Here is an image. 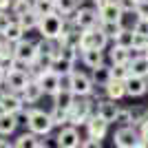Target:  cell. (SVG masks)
Listing matches in <instances>:
<instances>
[{"label": "cell", "instance_id": "cell-1", "mask_svg": "<svg viewBox=\"0 0 148 148\" xmlns=\"http://www.w3.org/2000/svg\"><path fill=\"white\" fill-rule=\"evenodd\" d=\"M64 25H66V16L62 13H49V16H42L40 25H38V31L42 38H51V40H58L64 31Z\"/></svg>", "mask_w": 148, "mask_h": 148}, {"label": "cell", "instance_id": "cell-2", "mask_svg": "<svg viewBox=\"0 0 148 148\" xmlns=\"http://www.w3.org/2000/svg\"><path fill=\"white\" fill-rule=\"evenodd\" d=\"M93 115V102L86 97H77L75 99V104L69 108V124H73V126H82V124H86L88 117Z\"/></svg>", "mask_w": 148, "mask_h": 148}, {"label": "cell", "instance_id": "cell-3", "mask_svg": "<svg viewBox=\"0 0 148 148\" xmlns=\"http://www.w3.org/2000/svg\"><path fill=\"white\" fill-rule=\"evenodd\" d=\"M108 40L111 38L106 36L104 31H102V27H93V29H84L82 31V40H80V49H106V44H108Z\"/></svg>", "mask_w": 148, "mask_h": 148}, {"label": "cell", "instance_id": "cell-4", "mask_svg": "<svg viewBox=\"0 0 148 148\" xmlns=\"http://www.w3.org/2000/svg\"><path fill=\"white\" fill-rule=\"evenodd\" d=\"M29 130H33L36 135L40 137H47L53 128V119H51V113H44V111H38V108H31L29 113V122H27Z\"/></svg>", "mask_w": 148, "mask_h": 148}, {"label": "cell", "instance_id": "cell-5", "mask_svg": "<svg viewBox=\"0 0 148 148\" xmlns=\"http://www.w3.org/2000/svg\"><path fill=\"white\" fill-rule=\"evenodd\" d=\"M113 142L117 148H139V142H142V135L135 126H119L113 135Z\"/></svg>", "mask_w": 148, "mask_h": 148}, {"label": "cell", "instance_id": "cell-6", "mask_svg": "<svg viewBox=\"0 0 148 148\" xmlns=\"http://www.w3.org/2000/svg\"><path fill=\"white\" fill-rule=\"evenodd\" d=\"M71 20L84 31V29H93V27H97L99 20H102V16H99L97 7H82V9H77V11L71 16Z\"/></svg>", "mask_w": 148, "mask_h": 148}, {"label": "cell", "instance_id": "cell-7", "mask_svg": "<svg viewBox=\"0 0 148 148\" xmlns=\"http://www.w3.org/2000/svg\"><path fill=\"white\" fill-rule=\"evenodd\" d=\"M93 88H95L93 77H88V75H84V73H77V71H73V75H71V91H73L77 97H86V95H91Z\"/></svg>", "mask_w": 148, "mask_h": 148}, {"label": "cell", "instance_id": "cell-8", "mask_svg": "<svg viewBox=\"0 0 148 148\" xmlns=\"http://www.w3.org/2000/svg\"><path fill=\"white\" fill-rule=\"evenodd\" d=\"M29 80H31V73H29V71L9 69V71H7V77H5V84L9 86V91L22 93V91H25V86L29 84Z\"/></svg>", "mask_w": 148, "mask_h": 148}, {"label": "cell", "instance_id": "cell-9", "mask_svg": "<svg viewBox=\"0 0 148 148\" xmlns=\"http://www.w3.org/2000/svg\"><path fill=\"white\" fill-rule=\"evenodd\" d=\"M40 84H42V88H44V93L47 95H56L58 91H60V73H56L53 69H47V71H42V73H38V77H36Z\"/></svg>", "mask_w": 148, "mask_h": 148}, {"label": "cell", "instance_id": "cell-10", "mask_svg": "<svg viewBox=\"0 0 148 148\" xmlns=\"http://www.w3.org/2000/svg\"><path fill=\"white\" fill-rule=\"evenodd\" d=\"M56 139H58V146L60 148H77L82 144V137L73 124L71 126H62V130L58 133Z\"/></svg>", "mask_w": 148, "mask_h": 148}, {"label": "cell", "instance_id": "cell-11", "mask_svg": "<svg viewBox=\"0 0 148 148\" xmlns=\"http://www.w3.org/2000/svg\"><path fill=\"white\" fill-rule=\"evenodd\" d=\"M13 53H16L18 60H25V62L31 64V62L38 58V44L27 40V38H22V40H18V42L13 44Z\"/></svg>", "mask_w": 148, "mask_h": 148}, {"label": "cell", "instance_id": "cell-12", "mask_svg": "<svg viewBox=\"0 0 148 148\" xmlns=\"http://www.w3.org/2000/svg\"><path fill=\"white\" fill-rule=\"evenodd\" d=\"M86 130H88V137H93V139H104L106 137V130H108V122H106L102 115H91L86 122Z\"/></svg>", "mask_w": 148, "mask_h": 148}, {"label": "cell", "instance_id": "cell-13", "mask_svg": "<svg viewBox=\"0 0 148 148\" xmlns=\"http://www.w3.org/2000/svg\"><path fill=\"white\" fill-rule=\"evenodd\" d=\"M146 91H148V77L146 75H128V80H126V95L142 97Z\"/></svg>", "mask_w": 148, "mask_h": 148}, {"label": "cell", "instance_id": "cell-14", "mask_svg": "<svg viewBox=\"0 0 148 148\" xmlns=\"http://www.w3.org/2000/svg\"><path fill=\"white\" fill-rule=\"evenodd\" d=\"M25 97H22V93H16V91H7L5 93V99H2V108L7 113H13V115H18L22 108H25Z\"/></svg>", "mask_w": 148, "mask_h": 148}, {"label": "cell", "instance_id": "cell-15", "mask_svg": "<svg viewBox=\"0 0 148 148\" xmlns=\"http://www.w3.org/2000/svg\"><path fill=\"white\" fill-rule=\"evenodd\" d=\"M117 111H119V106L115 104V99H111V97L99 99V102H97V115H102V117H104L108 124H115Z\"/></svg>", "mask_w": 148, "mask_h": 148}, {"label": "cell", "instance_id": "cell-16", "mask_svg": "<svg viewBox=\"0 0 148 148\" xmlns=\"http://www.w3.org/2000/svg\"><path fill=\"white\" fill-rule=\"evenodd\" d=\"M44 95V88H42V84L36 80V77H31L29 80V84L25 86V91H22V97H25V102L27 104H36L38 99Z\"/></svg>", "mask_w": 148, "mask_h": 148}, {"label": "cell", "instance_id": "cell-17", "mask_svg": "<svg viewBox=\"0 0 148 148\" xmlns=\"http://www.w3.org/2000/svg\"><path fill=\"white\" fill-rule=\"evenodd\" d=\"M40 135H36L33 130H29V133H25V135H20L16 142H13V146L18 148H47V142H42V139H38Z\"/></svg>", "mask_w": 148, "mask_h": 148}, {"label": "cell", "instance_id": "cell-18", "mask_svg": "<svg viewBox=\"0 0 148 148\" xmlns=\"http://www.w3.org/2000/svg\"><path fill=\"white\" fill-rule=\"evenodd\" d=\"M75 99H77V95H75L71 88H60V91L53 95V104L60 106V108H71V106L75 104Z\"/></svg>", "mask_w": 148, "mask_h": 148}, {"label": "cell", "instance_id": "cell-19", "mask_svg": "<svg viewBox=\"0 0 148 148\" xmlns=\"http://www.w3.org/2000/svg\"><path fill=\"white\" fill-rule=\"evenodd\" d=\"M25 33H27V31H25V27H22V25L18 22V18H13V22H11V25H9V27L5 29L2 38H5L7 42L16 44L18 40H22V38H25Z\"/></svg>", "mask_w": 148, "mask_h": 148}, {"label": "cell", "instance_id": "cell-20", "mask_svg": "<svg viewBox=\"0 0 148 148\" xmlns=\"http://www.w3.org/2000/svg\"><path fill=\"white\" fill-rule=\"evenodd\" d=\"M128 69H130V75H146L148 77V56L142 53V56L130 58Z\"/></svg>", "mask_w": 148, "mask_h": 148}, {"label": "cell", "instance_id": "cell-21", "mask_svg": "<svg viewBox=\"0 0 148 148\" xmlns=\"http://www.w3.org/2000/svg\"><path fill=\"white\" fill-rule=\"evenodd\" d=\"M82 62L91 69L99 66V64H104V51L102 49H84L82 51Z\"/></svg>", "mask_w": 148, "mask_h": 148}, {"label": "cell", "instance_id": "cell-22", "mask_svg": "<svg viewBox=\"0 0 148 148\" xmlns=\"http://www.w3.org/2000/svg\"><path fill=\"white\" fill-rule=\"evenodd\" d=\"M104 91H106V97H111V99H122L124 95H126V82H122V80H113L111 77V82L104 86Z\"/></svg>", "mask_w": 148, "mask_h": 148}, {"label": "cell", "instance_id": "cell-23", "mask_svg": "<svg viewBox=\"0 0 148 148\" xmlns=\"http://www.w3.org/2000/svg\"><path fill=\"white\" fill-rule=\"evenodd\" d=\"M99 16H102V20H117V22H122L124 20V9L117 5V0H113V2H108V5L99 11Z\"/></svg>", "mask_w": 148, "mask_h": 148}, {"label": "cell", "instance_id": "cell-24", "mask_svg": "<svg viewBox=\"0 0 148 148\" xmlns=\"http://www.w3.org/2000/svg\"><path fill=\"white\" fill-rule=\"evenodd\" d=\"M18 115H13V113H0V135H11L16 126H18Z\"/></svg>", "mask_w": 148, "mask_h": 148}, {"label": "cell", "instance_id": "cell-25", "mask_svg": "<svg viewBox=\"0 0 148 148\" xmlns=\"http://www.w3.org/2000/svg\"><path fill=\"white\" fill-rule=\"evenodd\" d=\"M40 20H42V16L36 11V9H31V11L22 13V16H18V22L22 27H25V31H31V29H38V25H40Z\"/></svg>", "mask_w": 148, "mask_h": 148}, {"label": "cell", "instance_id": "cell-26", "mask_svg": "<svg viewBox=\"0 0 148 148\" xmlns=\"http://www.w3.org/2000/svg\"><path fill=\"white\" fill-rule=\"evenodd\" d=\"M91 77H93V82H95V86H106V84L111 82V66H106V64L95 66Z\"/></svg>", "mask_w": 148, "mask_h": 148}, {"label": "cell", "instance_id": "cell-27", "mask_svg": "<svg viewBox=\"0 0 148 148\" xmlns=\"http://www.w3.org/2000/svg\"><path fill=\"white\" fill-rule=\"evenodd\" d=\"M111 62L113 64H128L130 62V49H126V47H122V44H113Z\"/></svg>", "mask_w": 148, "mask_h": 148}, {"label": "cell", "instance_id": "cell-28", "mask_svg": "<svg viewBox=\"0 0 148 148\" xmlns=\"http://www.w3.org/2000/svg\"><path fill=\"white\" fill-rule=\"evenodd\" d=\"M99 27H102V31H104L111 40H115V38L119 36V31L124 29V25L117 22V20H99Z\"/></svg>", "mask_w": 148, "mask_h": 148}, {"label": "cell", "instance_id": "cell-29", "mask_svg": "<svg viewBox=\"0 0 148 148\" xmlns=\"http://www.w3.org/2000/svg\"><path fill=\"white\" fill-rule=\"evenodd\" d=\"M53 71L60 75H66V73H73V62L66 60V58H62V56H56V60H53Z\"/></svg>", "mask_w": 148, "mask_h": 148}, {"label": "cell", "instance_id": "cell-30", "mask_svg": "<svg viewBox=\"0 0 148 148\" xmlns=\"http://www.w3.org/2000/svg\"><path fill=\"white\" fill-rule=\"evenodd\" d=\"M56 11L62 16H71L77 11V0H56Z\"/></svg>", "mask_w": 148, "mask_h": 148}, {"label": "cell", "instance_id": "cell-31", "mask_svg": "<svg viewBox=\"0 0 148 148\" xmlns=\"http://www.w3.org/2000/svg\"><path fill=\"white\" fill-rule=\"evenodd\" d=\"M33 9H36L40 16L56 13V0H33Z\"/></svg>", "mask_w": 148, "mask_h": 148}, {"label": "cell", "instance_id": "cell-32", "mask_svg": "<svg viewBox=\"0 0 148 148\" xmlns=\"http://www.w3.org/2000/svg\"><path fill=\"white\" fill-rule=\"evenodd\" d=\"M51 119H53V126H64V124H69V111L53 104V108H51Z\"/></svg>", "mask_w": 148, "mask_h": 148}, {"label": "cell", "instance_id": "cell-33", "mask_svg": "<svg viewBox=\"0 0 148 148\" xmlns=\"http://www.w3.org/2000/svg\"><path fill=\"white\" fill-rule=\"evenodd\" d=\"M133 42H135V31L126 29V27H124V29L119 31V36L115 38V44H122V47H126V49H130Z\"/></svg>", "mask_w": 148, "mask_h": 148}, {"label": "cell", "instance_id": "cell-34", "mask_svg": "<svg viewBox=\"0 0 148 148\" xmlns=\"http://www.w3.org/2000/svg\"><path fill=\"white\" fill-rule=\"evenodd\" d=\"M31 9H33V0H13L11 2V13L16 18L27 13V11H31Z\"/></svg>", "mask_w": 148, "mask_h": 148}, {"label": "cell", "instance_id": "cell-35", "mask_svg": "<svg viewBox=\"0 0 148 148\" xmlns=\"http://www.w3.org/2000/svg\"><path fill=\"white\" fill-rule=\"evenodd\" d=\"M128 75H130L128 64H113V66H111V77H113V80L126 82V80H128Z\"/></svg>", "mask_w": 148, "mask_h": 148}, {"label": "cell", "instance_id": "cell-36", "mask_svg": "<svg viewBox=\"0 0 148 148\" xmlns=\"http://www.w3.org/2000/svg\"><path fill=\"white\" fill-rule=\"evenodd\" d=\"M117 126H133V111L130 108H119L117 117H115Z\"/></svg>", "mask_w": 148, "mask_h": 148}, {"label": "cell", "instance_id": "cell-37", "mask_svg": "<svg viewBox=\"0 0 148 148\" xmlns=\"http://www.w3.org/2000/svg\"><path fill=\"white\" fill-rule=\"evenodd\" d=\"M133 31L144 36V38H148V18H137V22L133 25Z\"/></svg>", "mask_w": 148, "mask_h": 148}, {"label": "cell", "instance_id": "cell-38", "mask_svg": "<svg viewBox=\"0 0 148 148\" xmlns=\"http://www.w3.org/2000/svg\"><path fill=\"white\" fill-rule=\"evenodd\" d=\"M11 16H13V13H11ZM11 16L7 13V9H0V33H5V29H7V27H9V25L13 22V18H11Z\"/></svg>", "mask_w": 148, "mask_h": 148}, {"label": "cell", "instance_id": "cell-39", "mask_svg": "<svg viewBox=\"0 0 148 148\" xmlns=\"http://www.w3.org/2000/svg\"><path fill=\"white\" fill-rule=\"evenodd\" d=\"M135 16L137 18H148V0H139V2H137Z\"/></svg>", "mask_w": 148, "mask_h": 148}, {"label": "cell", "instance_id": "cell-40", "mask_svg": "<svg viewBox=\"0 0 148 148\" xmlns=\"http://www.w3.org/2000/svg\"><path fill=\"white\" fill-rule=\"evenodd\" d=\"M117 5L124 9V13H135L137 0H117Z\"/></svg>", "mask_w": 148, "mask_h": 148}, {"label": "cell", "instance_id": "cell-41", "mask_svg": "<svg viewBox=\"0 0 148 148\" xmlns=\"http://www.w3.org/2000/svg\"><path fill=\"white\" fill-rule=\"evenodd\" d=\"M80 146H82V148H99V146H102V142H99V139H93V137H88V139H82Z\"/></svg>", "mask_w": 148, "mask_h": 148}, {"label": "cell", "instance_id": "cell-42", "mask_svg": "<svg viewBox=\"0 0 148 148\" xmlns=\"http://www.w3.org/2000/svg\"><path fill=\"white\" fill-rule=\"evenodd\" d=\"M139 135H142V139L148 144V119H144V122L139 124Z\"/></svg>", "mask_w": 148, "mask_h": 148}, {"label": "cell", "instance_id": "cell-43", "mask_svg": "<svg viewBox=\"0 0 148 148\" xmlns=\"http://www.w3.org/2000/svg\"><path fill=\"white\" fill-rule=\"evenodd\" d=\"M108 2H113V0H93V5L97 7L99 11H102V9H104V7H106V5H108Z\"/></svg>", "mask_w": 148, "mask_h": 148}, {"label": "cell", "instance_id": "cell-44", "mask_svg": "<svg viewBox=\"0 0 148 148\" xmlns=\"http://www.w3.org/2000/svg\"><path fill=\"white\" fill-rule=\"evenodd\" d=\"M13 0H0V9H11Z\"/></svg>", "mask_w": 148, "mask_h": 148}, {"label": "cell", "instance_id": "cell-45", "mask_svg": "<svg viewBox=\"0 0 148 148\" xmlns=\"http://www.w3.org/2000/svg\"><path fill=\"white\" fill-rule=\"evenodd\" d=\"M5 77H7V69L0 66V84H5Z\"/></svg>", "mask_w": 148, "mask_h": 148}, {"label": "cell", "instance_id": "cell-46", "mask_svg": "<svg viewBox=\"0 0 148 148\" xmlns=\"http://www.w3.org/2000/svg\"><path fill=\"white\" fill-rule=\"evenodd\" d=\"M9 146H11L9 142H5V139H0V148H9Z\"/></svg>", "mask_w": 148, "mask_h": 148}, {"label": "cell", "instance_id": "cell-47", "mask_svg": "<svg viewBox=\"0 0 148 148\" xmlns=\"http://www.w3.org/2000/svg\"><path fill=\"white\" fill-rule=\"evenodd\" d=\"M2 47H5V38H2V33H0V51H2Z\"/></svg>", "mask_w": 148, "mask_h": 148}, {"label": "cell", "instance_id": "cell-48", "mask_svg": "<svg viewBox=\"0 0 148 148\" xmlns=\"http://www.w3.org/2000/svg\"><path fill=\"white\" fill-rule=\"evenodd\" d=\"M144 53H146V56H148V47H146V51H144Z\"/></svg>", "mask_w": 148, "mask_h": 148}, {"label": "cell", "instance_id": "cell-49", "mask_svg": "<svg viewBox=\"0 0 148 148\" xmlns=\"http://www.w3.org/2000/svg\"><path fill=\"white\" fill-rule=\"evenodd\" d=\"M146 113H148V111H146Z\"/></svg>", "mask_w": 148, "mask_h": 148}]
</instances>
